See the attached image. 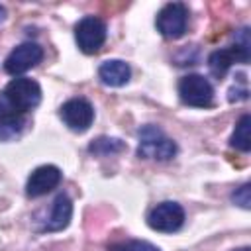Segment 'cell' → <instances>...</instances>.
<instances>
[{
	"label": "cell",
	"instance_id": "1",
	"mask_svg": "<svg viewBox=\"0 0 251 251\" xmlns=\"http://www.w3.org/2000/svg\"><path fill=\"white\" fill-rule=\"evenodd\" d=\"M137 153L143 159L169 161L171 157H175L176 145L159 127H155V126H143L139 129V147H137Z\"/></svg>",
	"mask_w": 251,
	"mask_h": 251
},
{
	"label": "cell",
	"instance_id": "2",
	"mask_svg": "<svg viewBox=\"0 0 251 251\" xmlns=\"http://www.w3.org/2000/svg\"><path fill=\"white\" fill-rule=\"evenodd\" d=\"M4 100L20 114L35 108L41 100V88L31 78H14L8 82L6 90L2 92Z\"/></svg>",
	"mask_w": 251,
	"mask_h": 251
},
{
	"label": "cell",
	"instance_id": "3",
	"mask_svg": "<svg viewBox=\"0 0 251 251\" xmlns=\"http://www.w3.org/2000/svg\"><path fill=\"white\" fill-rule=\"evenodd\" d=\"M180 100L194 108H206L214 100V88L202 75H186L178 82Z\"/></svg>",
	"mask_w": 251,
	"mask_h": 251
},
{
	"label": "cell",
	"instance_id": "4",
	"mask_svg": "<svg viewBox=\"0 0 251 251\" xmlns=\"http://www.w3.org/2000/svg\"><path fill=\"white\" fill-rule=\"evenodd\" d=\"M75 37H76V45L82 53H88V55L96 53L102 47V43L106 41V24L100 18L86 16L76 24Z\"/></svg>",
	"mask_w": 251,
	"mask_h": 251
},
{
	"label": "cell",
	"instance_id": "5",
	"mask_svg": "<svg viewBox=\"0 0 251 251\" xmlns=\"http://www.w3.org/2000/svg\"><path fill=\"white\" fill-rule=\"evenodd\" d=\"M147 224L155 231L173 233L184 224V210L176 202H161L149 212Z\"/></svg>",
	"mask_w": 251,
	"mask_h": 251
},
{
	"label": "cell",
	"instance_id": "6",
	"mask_svg": "<svg viewBox=\"0 0 251 251\" xmlns=\"http://www.w3.org/2000/svg\"><path fill=\"white\" fill-rule=\"evenodd\" d=\"M186 6L180 2H171L157 14V29L169 39H178L186 31Z\"/></svg>",
	"mask_w": 251,
	"mask_h": 251
},
{
	"label": "cell",
	"instance_id": "7",
	"mask_svg": "<svg viewBox=\"0 0 251 251\" xmlns=\"http://www.w3.org/2000/svg\"><path fill=\"white\" fill-rule=\"evenodd\" d=\"M43 59V49L37 43H22L10 51V55L4 61V69L10 75H22L35 67Z\"/></svg>",
	"mask_w": 251,
	"mask_h": 251
},
{
	"label": "cell",
	"instance_id": "8",
	"mask_svg": "<svg viewBox=\"0 0 251 251\" xmlns=\"http://www.w3.org/2000/svg\"><path fill=\"white\" fill-rule=\"evenodd\" d=\"M63 122L75 131H86L94 120V108L84 98H71L61 108Z\"/></svg>",
	"mask_w": 251,
	"mask_h": 251
},
{
	"label": "cell",
	"instance_id": "9",
	"mask_svg": "<svg viewBox=\"0 0 251 251\" xmlns=\"http://www.w3.org/2000/svg\"><path fill=\"white\" fill-rule=\"evenodd\" d=\"M59 182H61V171L55 165H43V167H37L29 175L27 184H25V192L31 198H37V196L51 192Z\"/></svg>",
	"mask_w": 251,
	"mask_h": 251
},
{
	"label": "cell",
	"instance_id": "10",
	"mask_svg": "<svg viewBox=\"0 0 251 251\" xmlns=\"http://www.w3.org/2000/svg\"><path fill=\"white\" fill-rule=\"evenodd\" d=\"M247 63L249 61V49L247 47H241V45H231L227 49H220V51H214L208 59V67H210V73L218 78H222L227 69L233 65V63Z\"/></svg>",
	"mask_w": 251,
	"mask_h": 251
},
{
	"label": "cell",
	"instance_id": "11",
	"mask_svg": "<svg viewBox=\"0 0 251 251\" xmlns=\"http://www.w3.org/2000/svg\"><path fill=\"white\" fill-rule=\"evenodd\" d=\"M71 216H73V204H71V200L65 194H59L55 198L53 208H51V214L45 220V224H43L41 229L43 231H59V229H63V227L69 226Z\"/></svg>",
	"mask_w": 251,
	"mask_h": 251
},
{
	"label": "cell",
	"instance_id": "12",
	"mask_svg": "<svg viewBox=\"0 0 251 251\" xmlns=\"http://www.w3.org/2000/svg\"><path fill=\"white\" fill-rule=\"evenodd\" d=\"M129 65L120 61V59H110V61H104L98 69V76L104 84L108 86H122L129 80Z\"/></svg>",
	"mask_w": 251,
	"mask_h": 251
},
{
	"label": "cell",
	"instance_id": "13",
	"mask_svg": "<svg viewBox=\"0 0 251 251\" xmlns=\"http://www.w3.org/2000/svg\"><path fill=\"white\" fill-rule=\"evenodd\" d=\"M229 143L239 149V151H249L251 149V118L245 114L235 126V131L231 133Z\"/></svg>",
	"mask_w": 251,
	"mask_h": 251
},
{
	"label": "cell",
	"instance_id": "14",
	"mask_svg": "<svg viewBox=\"0 0 251 251\" xmlns=\"http://www.w3.org/2000/svg\"><path fill=\"white\" fill-rule=\"evenodd\" d=\"M88 149H90L92 153H96V155H110V153L124 151L126 145H124L120 139H116V137H98L96 141L90 143Z\"/></svg>",
	"mask_w": 251,
	"mask_h": 251
},
{
	"label": "cell",
	"instance_id": "15",
	"mask_svg": "<svg viewBox=\"0 0 251 251\" xmlns=\"http://www.w3.org/2000/svg\"><path fill=\"white\" fill-rule=\"evenodd\" d=\"M114 251H159V247H155L149 241H141V239H131V241H124L112 247Z\"/></svg>",
	"mask_w": 251,
	"mask_h": 251
},
{
	"label": "cell",
	"instance_id": "16",
	"mask_svg": "<svg viewBox=\"0 0 251 251\" xmlns=\"http://www.w3.org/2000/svg\"><path fill=\"white\" fill-rule=\"evenodd\" d=\"M249 188H251V186L245 182V184H243V186H239V188L233 192V196H231V198H233V202H235V204H239V206H241V208H245V210L251 206V196H249V192H251V190H249Z\"/></svg>",
	"mask_w": 251,
	"mask_h": 251
},
{
	"label": "cell",
	"instance_id": "17",
	"mask_svg": "<svg viewBox=\"0 0 251 251\" xmlns=\"http://www.w3.org/2000/svg\"><path fill=\"white\" fill-rule=\"evenodd\" d=\"M6 18V10H4V6H0V22Z\"/></svg>",
	"mask_w": 251,
	"mask_h": 251
},
{
	"label": "cell",
	"instance_id": "18",
	"mask_svg": "<svg viewBox=\"0 0 251 251\" xmlns=\"http://www.w3.org/2000/svg\"><path fill=\"white\" fill-rule=\"evenodd\" d=\"M237 251H249V249H247V247H243V249H237Z\"/></svg>",
	"mask_w": 251,
	"mask_h": 251
}]
</instances>
